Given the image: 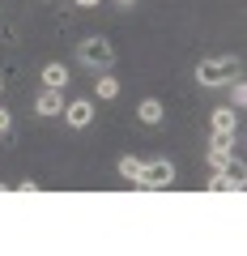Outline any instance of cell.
I'll return each mask as SVG.
<instances>
[{
    "instance_id": "9c48e42d",
    "label": "cell",
    "mask_w": 247,
    "mask_h": 256,
    "mask_svg": "<svg viewBox=\"0 0 247 256\" xmlns=\"http://www.w3.org/2000/svg\"><path fill=\"white\" fill-rule=\"evenodd\" d=\"M137 116L145 120V124H162V102H158V98H145V102L137 107Z\"/></svg>"
},
{
    "instance_id": "7c38bea8",
    "label": "cell",
    "mask_w": 247,
    "mask_h": 256,
    "mask_svg": "<svg viewBox=\"0 0 247 256\" xmlns=\"http://www.w3.org/2000/svg\"><path fill=\"white\" fill-rule=\"evenodd\" d=\"M230 102H235V107H243V102H247V86L239 82V77L230 82Z\"/></svg>"
},
{
    "instance_id": "2e32d148",
    "label": "cell",
    "mask_w": 247,
    "mask_h": 256,
    "mask_svg": "<svg viewBox=\"0 0 247 256\" xmlns=\"http://www.w3.org/2000/svg\"><path fill=\"white\" fill-rule=\"evenodd\" d=\"M77 4H98V0H77Z\"/></svg>"
},
{
    "instance_id": "4fadbf2b",
    "label": "cell",
    "mask_w": 247,
    "mask_h": 256,
    "mask_svg": "<svg viewBox=\"0 0 247 256\" xmlns=\"http://www.w3.org/2000/svg\"><path fill=\"white\" fill-rule=\"evenodd\" d=\"M17 192H26V196H34V192H38V184H34V180H21V184H17Z\"/></svg>"
},
{
    "instance_id": "8992f818",
    "label": "cell",
    "mask_w": 247,
    "mask_h": 256,
    "mask_svg": "<svg viewBox=\"0 0 247 256\" xmlns=\"http://www.w3.org/2000/svg\"><path fill=\"white\" fill-rule=\"evenodd\" d=\"M235 128H239L235 107H218V111H213V132H226V137H235Z\"/></svg>"
},
{
    "instance_id": "9a60e30c",
    "label": "cell",
    "mask_w": 247,
    "mask_h": 256,
    "mask_svg": "<svg viewBox=\"0 0 247 256\" xmlns=\"http://www.w3.org/2000/svg\"><path fill=\"white\" fill-rule=\"evenodd\" d=\"M119 9H132V0H119Z\"/></svg>"
},
{
    "instance_id": "277c9868",
    "label": "cell",
    "mask_w": 247,
    "mask_h": 256,
    "mask_svg": "<svg viewBox=\"0 0 247 256\" xmlns=\"http://www.w3.org/2000/svg\"><path fill=\"white\" fill-rule=\"evenodd\" d=\"M230 146H235V137L213 132V146H209V166H213V171H222V166L230 162Z\"/></svg>"
},
{
    "instance_id": "e0dca14e",
    "label": "cell",
    "mask_w": 247,
    "mask_h": 256,
    "mask_svg": "<svg viewBox=\"0 0 247 256\" xmlns=\"http://www.w3.org/2000/svg\"><path fill=\"white\" fill-rule=\"evenodd\" d=\"M0 90H4V82H0Z\"/></svg>"
},
{
    "instance_id": "ba28073f",
    "label": "cell",
    "mask_w": 247,
    "mask_h": 256,
    "mask_svg": "<svg viewBox=\"0 0 247 256\" xmlns=\"http://www.w3.org/2000/svg\"><path fill=\"white\" fill-rule=\"evenodd\" d=\"M60 111H64L60 90H43V94H38V116H60Z\"/></svg>"
},
{
    "instance_id": "30bf717a",
    "label": "cell",
    "mask_w": 247,
    "mask_h": 256,
    "mask_svg": "<svg viewBox=\"0 0 247 256\" xmlns=\"http://www.w3.org/2000/svg\"><path fill=\"white\" fill-rule=\"evenodd\" d=\"M141 166H145V162H141V158H119V175H124V180H132V184H137V175H141Z\"/></svg>"
},
{
    "instance_id": "6da1fadb",
    "label": "cell",
    "mask_w": 247,
    "mask_h": 256,
    "mask_svg": "<svg viewBox=\"0 0 247 256\" xmlns=\"http://www.w3.org/2000/svg\"><path fill=\"white\" fill-rule=\"evenodd\" d=\"M196 77H201V86H209V90L230 86V82L239 77V60H235V56H222V60H201Z\"/></svg>"
},
{
    "instance_id": "52a82bcc",
    "label": "cell",
    "mask_w": 247,
    "mask_h": 256,
    "mask_svg": "<svg viewBox=\"0 0 247 256\" xmlns=\"http://www.w3.org/2000/svg\"><path fill=\"white\" fill-rule=\"evenodd\" d=\"M43 86H47V90H64V86H68V68H64V64H47V68H43Z\"/></svg>"
},
{
    "instance_id": "8fae6325",
    "label": "cell",
    "mask_w": 247,
    "mask_h": 256,
    "mask_svg": "<svg viewBox=\"0 0 247 256\" xmlns=\"http://www.w3.org/2000/svg\"><path fill=\"white\" fill-rule=\"evenodd\" d=\"M119 94V82L115 77H98V98H115Z\"/></svg>"
},
{
    "instance_id": "7a4b0ae2",
    "label": "cell",
    "mask_w": 247,
    "mask_h": 256,
    "mask_svg": "<svg viewBox=\"0 0 247 256\" xmlns=\"http://www.w3.org/2000/svg\"><path fill=\"white\" fill-rule=\"evenodd\" d=\"M111 60H115V52H111L107 38H85L81 43V64H90V68H111Z\"/></svg>"
},
{
    "instance_id": "5b68a950",
    "label": "cell",
    "mask_w": 247,
    "mask_h": 256,
    "mask_svg": "<svg viewBox=\"0 0 247 256\" xmlns=\"http://www.w3.org/2000/svg\"><path fill=\"white\" fill-rule=\"evenodd\" d=\"M64 120H68L73 128H85V124L94 120V102H90V98H77V102H68V107H64Z\"/></svg>"
},
{
    "instance_id": "3957f363",
    "label": "cell",
    "mask_w": 247,
    "mask_h": 256,
    "mask_svg": "<svg viewBox=\"0 0 247 256\" xmlns=\"http://www.w3.org/2000/svg\"><path fill=\"white\" fill-rule=\"evenodd\" d=\"M137 184L141 188H171L175 184V166L171 162H149V166H141Z\"/></svg>"
},
{
    "instance_id": "5bb4252c",
    "label": "cell",
    "mask_w": 247,
    "mask_h": 256,
    "mask_svg": "<svg viewBox=\"0 0 247 256\" xmlns=\"http://www.w3.org/2000/svg\"><path fill=\"white\" fill-rule=\"evenodd\" d=\"M9 128H13V116H9L4 107H0V132H9Z\"/></svg>"
}]
</instances>
